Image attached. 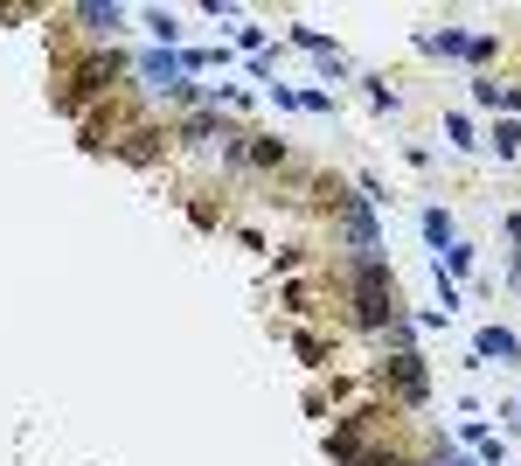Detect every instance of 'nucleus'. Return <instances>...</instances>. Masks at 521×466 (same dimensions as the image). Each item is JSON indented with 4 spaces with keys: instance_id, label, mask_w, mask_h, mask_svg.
I'll use <instances>...</instances> for the list:
<instances>
[{
    "instance_id": "obj_3",
    "label": "nucleus",
    "mask_w": 521,
    "mask_h": 466,
    "mask_svg": "<svg viewBox=\"0 0 521 466\" xmlns=\"http://www.w3.org/2000/svg\"><path fill=\"white\" fill-rule=\"evenodd\" d=\"M438 466H473V460H438Z\"/></svg>"
},
{
    "instance_id": "obj_1",
    "label": "nucleus",
    "mask_w": 521,
    "mask_h": 466,
    "mask_svg": "<svg viewBox=\"0 0 521 466\" xmlns=\"http://www.w3.org/2000/svg\"><path fill=\"white\" fill-rule=\"evenodd\" d=\"M383 376H396V390H403V397H424V369H417V355H396V362H383Z\"/></svg>"
},
{
    "instance_id": "obj_2",
    "label": "nucleus",
    "mask_w": 521,
    "mask_h": 466,
    "mask_svg": "<svg viewBox=\"0 0 521 466\" xmlns=\"http://www.w3.org/2000/svg\"><path fill=\"white\" fill-rule=\"evenodd\" d=\"M480 355H501V362H515V334H501V327H487V334H480Z\"/></svg>"
}]
</instances>
